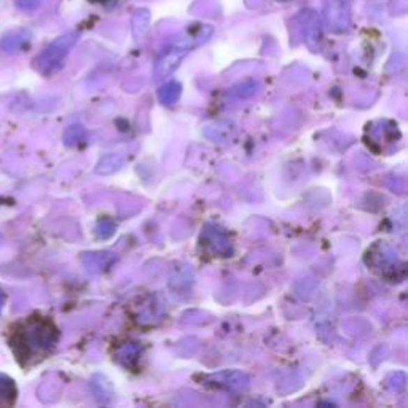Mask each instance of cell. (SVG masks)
<instances>
[{
  "label": "cell",
  "mask_w": 408,
  "mask_h": 408,
  "mask_svg": "<svg viewBox=\"0 0 408 408\" xmlns=\"http://www.w3.org/2000/svg\"><path fill=\"white\" fill-rule=\"evenodd\" d=\"M59 340V331L47 317L31 316L15 324L8 343L21 365L36 364L54 349Z\"/></svg>",
  "instance_id": "obj_1"
},
{
  "label": "cell",
  "mask_w": 408,
  "mask_h": 408,
  "mask_svg": "<svg viewBox=\"0 0 408 408\" xmlns=\"http://www.w3.org/2000/svg\"><path fill=\"white\" fill-rule=\"evenodd\" d=\"M78 40V32H69L56 38L33 61V69L42 75H52L58 72L64 64L66 56Z\"/></svg>",
  "instance_id": "obj_2"
},
{
  "label": "cell",
  "mask_w": 408,
  "mask_h": 408,
  "mask_svg": "<svg viewBox=\"0 0 408 408\" xmlns=\"http://www.w3.org/2000/svg\"><path fill=\"white\" fill-rule=\"evenodd\" d=\"M188 53L187 48L181 47V45H177L172 42L169 47H167L163 54L160 56L158 61H156L155 64V70H153V77H155V82H160L163 80V78L169 77L172 72H174L179 64L182 63L183 56Z\"/></svg>",
  "instance_id": "obj_3"
},
{
  "label": "cell",
  "mask_w": 408,
  "mask_h": 408,
  "mask_svg": "<svg viewBox=\"0 0 408 408\" xmlns=\"http://www.w3.org/2000/svg\"><path fill=\"white\" fill-rule=\"evenodd\" d=\"M204 381L220 389L243 391L249 388L250 378L248 373L239 370H222L219 373H212V375L206 377Z\"/></svg>",
  "instance_id": "obj_4"
},
{
  "label": "cell",
  "mask_w": 408,
  "mask_h": 408,
  "mask_svg": "<svg viewBox=\"0 0 408 408\" xmlns=\"http://www.w3.org/2000/svg\"><path fill=\"white\" fill-rule=\"evenodd\" d=\"M326 20L331 29L343 32L349 26V8L345 0H327Z\"/></svg>",
  "instance_id": "obj_5"
},
{
  "label": "cell",
  "mask_w": 408,
  "mask_h": 408,
  "mask_svg": "<svg viewBox=\"0 0 408 408\" xmlns=\"http://www.w3.org/2000/svg\"><path fill=\"white\" fill-rule=\"evenodd\" d=\"M193 281H195V275H193L192 266L182 264L176 266L174 271H172V275L169 278V287L179 294L188 292L193 286Z\"/></svg>",
  "instance_id": "obj_6"
},
{
  "label": "cell",
  "mask_w": 408,
  "mask_h": 408,
  "mask_svg": "<svg viewBox=\"0 0 408 408\" xmlns=\"http://www.w3.org/2000/svg\"><path fill=\"white\" fill-rule=\"evenodd\" d=\"M31 40L29 32L26 31H16V32H10L7 36H3L2 42H0V48H2L3 53L8 54H15L20 53L21 50H24L27 47V43Z\"/></svg>",
  "instance_id": "obj_7"
},
{
  "label": "cell",
  "mask_w": 408,
  "mask_h": 408,
  "mask_svg": "<svg viewBox=\"0 0 408 408\" xmlns=\"http://www.w3.org/2000/svg\"><path fill=\"white\" fill-rule=\"evenodd\" d=\"M301 27L305 31V37L310 43H315L319 40L321 37V22L315 11H303L301 15Z\"/></svg>",
  "instance_id": "obj_8"
},
{
  "label": "cell",
  "mask_w": 408,
  "mask_h": 408,
  "mask_svg": "<svg viewBox=\"0 0 408 408\" xmlns=\"http://www.w3.org/2000/svg\"><path fill=\"white\" fill-rule=\"evenodd\" d=\"M18 389L13 379L0 373V407H11L15 404Z\"/></svg>",
  "instance_id": "obj_9"
},
{
  "label": "cell",
  "mask_w": 408,
  "mask_h": 408,
  "mask_svg": "<svg viewBox=\"0 0 408 408\" xmlns=\"http://www.w3.org/2000/svg\"><path fill=\"white\" fill-rule=\"evenodd\" d=\"M83 264L89 271H99L104 270L105 266H109L114 262V254L110 252H91L83 255Z\"/></svg>",
  "instance_id": "obj_10"
},
{
  "label": "cell",
  "mask_w": 408,
  "mask_h": 408,
  "mask_svg": "<svg viewBox=\"0 0 408 408\" xmlns=\"http://www.w3.org/2000/svg\"><path fill=\"white\" fill-rule=\"evenodd\" d=\"M149 24H150L149 10H145V8L137 10L133 16V32H134V38H136V42L144 40L145 36H147Z\"/></svg>",
  "instance_id": "obj_11"
},
{
  "label": "cell",
  "mask_w": 408,
  "mask_h": 408,
  "mask_svg": "<svg viewBox=\"0 0 408 408\" xmlns=\"http://www.w3.org/2000/svg\"><path fill=\"white\" fill-rule=\"evenodd\" d=\"M121 166H123L121 155L107 153L99 160V163L96 166V172L98 174H103V176H109V174H114V172L119 171Z\"/></svg>",
  "instance_id": "obj_12"
},
{
  "label": "cell",
  "mask_w": 408,
  "mask_h": 408,
  "mask_svg": "<svg viewBox=\"0 0 408 408\" xmlns=\"http://www.w3.org/2000/svg\"><path fill=\"white\" fill-rule=\"evenodd\" d=\"M181 91H182L181 83L167 82L166 85H163L158 89L160 103L165 105H174L177 103V99L181 98Z\"/></svg>",
  "instance_id": "obj_13"
},
{
  "label": "cell",
  "mask_w": 408,
  "mask_h": 408,
  "mask_svg": "<svg viewBox=\"0 0 408 408\" xmlns=\"http://www.w3.org/2000/svg\"><path fill=\"white\" fill-rule=\"evenodd\" d=\"M86 141V130L80 125H74L67 128L64 133V144L67 147H77Z\"/></svg>",
  "instance_id": "obj_14"
},
{
  "label": "cell",
  "mask_w": 408,
  "mask_h": 408,
  "mask_svg": "<svg viewBox=\"0 0 408 408\" xmlns=\"http://www.w3.org/2000/svg\"><path fill=\"white\" fill-rule=\"evenodd\" d=\"M209 130H214L216 134H211V139H214V141H225L230 136V131H232V125L230 123H216L214 126H208Z\"/></svg>",
  "instance_id": "obj_15"
},
{
  "label": "cell",
  "mask_w": 408,
  "mask_h": 408,
  "mask_svg": "<svg viewBox=\"0 0 408 408\" xmlns=\"http://www.w3.org/2000/svg\"><path fill=\"white\" fill-rule=\"evenodd\" d=\"M255 88H257V83L245 82V83H241V85L234 86L230 91V94H233V96H236L238 99L249 98V96H252V94L255 93Z\"/></svg>",
  "instance_id": "obj_16"
},
{
  "label": "cell",
  "mask_w": 408,
  "mask_h": 408,
  "mask_svg": "<svg viewBox=\"0 0 408 408\" xmlns=\"http://www.w3.org/2000/svg\"><path fill=\"white\" fill-rule=\"evenodd\" d=\"M16 5H18L21 10L29 11V10L38 8V5H40V0H16Z\"/></svg>",
  "instance_id": "obj_17"
},
{
  "label": "cell",
  "mask_w": 408,
  "mask_h": 408,
  "mask_svg": "<svg viewBox=\"0 0 408 408\" xmlns=\"http://www.w3.org/2000/svg\"><path fill=\"white\" fill-rule=\"evenodd\" d=\"M5 301H7V294L3 292L2 287H0V315H2V310L5 306Z\"/></svg>",
  "instance_id": "obj_18"
}]
</instances>
